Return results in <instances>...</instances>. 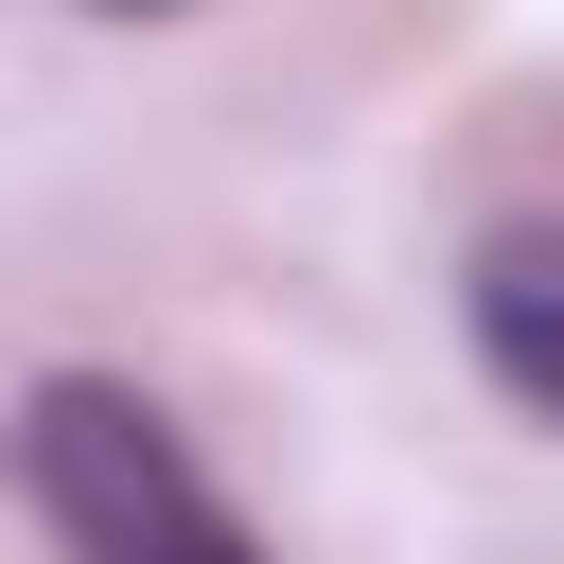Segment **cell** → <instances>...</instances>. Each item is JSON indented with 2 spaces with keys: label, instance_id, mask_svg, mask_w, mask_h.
I'll list each match as a JSON object with an SVG mask.
<instances>
[{
  "label": "cell",
  "instance_id": "obj_1",
  "mask_svg": "<svg viewBox=\"0 0 564 564\" xmlns=\"http://www.w3.org/2000/svg\"><path fill=\"white\" fill-rule=\"evenodd\" d=\"M53 564H264V529L212 494V458L123 388V370H35L18 423H0Z\"/></svg>",
  "mask_w": 564,
  "mask_h": 564
},
{
  "label": "cell",
  "instance_id": "obj_2",
  "mask_svg": "<svg viewBox=\"0 0 564 564\" xmlns=\"http://www.w3.org/2000/svg\"><path fill=\"white\" fill-rule=\"evenodd\" d=\"M458 317H476V370H494L529 423H564V212H511V229H476V264H458Z\"/></svg>",
  "mask_w": 564,
  "mask_h": 564
},
{
  "label": "cell",
  "instance_id": "obj_3",
  "mask_svg": "<svg viewBox=\"0 0 564 564\" xmlns=\"http://www.w3.org/2000/svg\"><path fill=\"white\" fill-rule=\"evenodd\" d=\"M123 18H159V0H123Z\"/></svg>",
  "mask_w": 564,
  "mask_h": 564
}]
</instances>
